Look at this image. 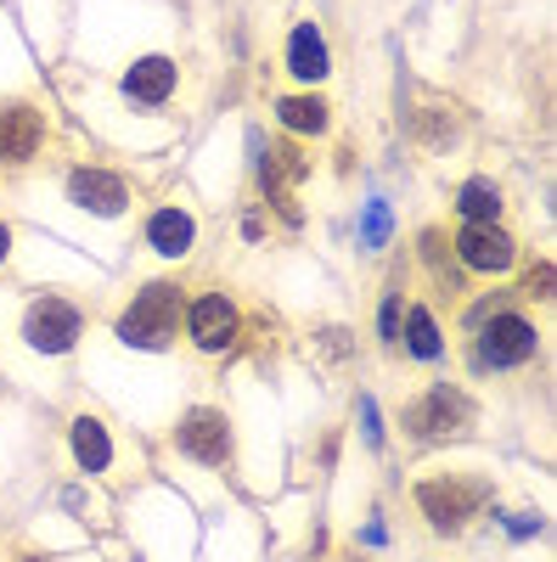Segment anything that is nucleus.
<instances>
[{
	"mask_svg": "<svg viewBox=\"0 0 557 562\" xmlns=\"http://www.w3.org/2000/svg\"><path fill=\"white\" fill-rule=\"evenodd\" d=\"M7 254H12V225L0 220V265H7Z\"/></svg>",
	"mask_w": 557,
	"mask_h": 562,
	"instance_id": "nucleus-22",
	"label": "nucleus"
},
{
	"mask_svg": "<svg viewBox=\"0 0 557 562\" xmlns=\"http://www.w3.org/2000/svg\"><path fill=\"white\" fill-rule=\"evenodd\" d=\"M276 124H282L288 135L315 140V135L333 130V113H327V102H321L315 90H288V97H276Z\"/></svg>",
	"mask_w": 557,
	"mask_h": 562,
	"instance_id": "nucleus-14",
	"label": "nucleus"
},
{
	"mask_svg": "<svg viewBox=\"0 0 557 562\" xmlns=\"http://www.w3.org/2000/svg\"><path fill=\"white\" fill-rule=\"evenodd\" d=\"M416 512H423V524L434 535H461L490 501V479L479 473H428V479H416L411 490Z\"/></svg>",
	"mask_w": 557,
	"mask_h": 562,
	"instance_id": "nucleus-2",
	"label": "nucleus"
},
{
	"mask_svg": "<svg viewBox=\"0 0 557 562\" xmlns=\"http://www.w3.org/2000/svg\"><path fill=\"white\" fill-rule=\"evenodd\" d=\"M400 344L416 366H439L445 360V333H439V315L428 304H405V321H400Z\"/></svg>",
	"mask_w": 557,
	"mask_h": 562,
	"instance_id": "nucleus-13",
	"label": "nucleus"
},
{
	"mask_svg": "<svg viewBox=\"0 0 557 562\" xmlns=\"http://www.w3.org/2000/svg\"><path fill=\"white\" fill-rule=\"evenodd\" d=\"M474 416H479V405L461 394V389L428 383L423 394H411L400 405V434L411 445H450V439H461V434L474 428Z\"/></svg>",
	"mask_w": 557,
	"mask_h": 562,
	"instance_id": "nucleus-3",
	"label": "nucleus"
},
{
	"mask_svg": "<svg viewBox=\"0 0 557 562\" xmlns=\"http://www.w3.org/2000/svg\"><path fill=\"white\" fill-rule=\"evenodd\" d=\"M400 321H405V299L400 293H383V304H378V344L383 349L400 344Z\"/></svg>",
	"mask_w": 557,
	"mask_h": 562,
	"instance_id": "nucleus-18",
	"label": "nucleus"
},
{
	"mask_svg": "<svg viewBox=\"0 0 557 562\" xmlns=\"http://www.w3.org/2000/svg\"><path fill=\"white\" fill-rule=\"evenodd\" d=\"M180 333H186V344H192L198 355H231L237 349V338H243V310H237V299L231 293H198V299H186V310H180Z\"/></svg>",
	"mask_w": 557,
	"mask_h": 562,
	"instance_id": "nucleus-6",
	"label": "nucleus"
},
{
	"mask_svg": "<svg viewBox=\"0 0 557 562\" xmlns=\"http://www.w3.org/2000/svg\"><path fill=\"white\" fill-rule=\"evenodd\" d=\"M366 243H371V248L389 243V209H383V203H371V209H366Z\"/></svg>",
	"mask_w": 557,
	"mask_h": 562,
	"instance_id": "nucleus-19",
	"label": "nucleus"
},
{
	"mask_svg": "<svg viewBox=\"0 0 557 562\" xmlns=\"http://www.w3.org/2000/svg\"><path fill=\"white\" fill-rule=\"evenodd\" d=\"M52 140V113L40 102H0V169H23Z\"/></svg>",
	"mask_w": 557,
	"mask_h": 562,
	"instance_id": "nucleus-9",
	"label": "nucleus"
},
{
	"mask_svg": "<svg viewBox=\"0 0 557 562\" xmlns=\"http://www.w3.org/2000/svg\"><path fill=\"white\" fill-rule=\"evenodd\" d=\"M142 237H147V248H153L158 259H186V254L198 248V220L186 214L180 203H164V209L147 214V231H142Z\"/></svg>",
	"mask_w": 557,
	"mask_h": 562,
	"instance_id": "nucleus-12",
	"label": "nucleus"
},
{
	"mask_svg": "<svg viewBox=\"0 0 557 562\" xmlns=\"http://www.w3.org/2000/svg\"><path fill=\"white\" fill-rule=\"evenodd\" d=\"M327 40H321V29L315 23H299L293 34H288V74L299 79V85H321L327 79Z\"/></svg>",
	"mask_w": 557,
	"mask_h": 562,
	"instance_id": "nucleus-16",
	"label": "nucleus"
},
{
	"mask_svg": "<svg viewBox=\"0 0 557 562\" xmlns=\"http://www.w3.org/2000/svg\"><path fill=\"white\" fill-rule=\"evenodd\" d=\"M180 310H186V288H180L175 276H153V281H142V293L119 310L113 338L130 344V349L164 355V349H175V338H180Z\"/></svg>",
	"mask_w": 557,
	"mask_h": 562,
	"instance_id": "nucleus-1",
	"label": "nucleus"
},
{
	"mask_svg": "<svg viewBox=\"0 0 557 562\" xmlns=\"http://www.w3.org/2000/svg\"><path fill=\"white\" fill-rule=\"evenodd\" d=\"M85 326H90V315H85L74 299L40 293V299H29V304H23L18 333H23V344H29L34 355H68V349H79Z\"/></svg>",
	"mask_w": 557,
	"mask_h": 562,
	"instance_id": "nucleus-5",
	"label": "nucleus"
},
{
	"mask_svg": "<svg viewBox=\"0 0 557 562\" xmlns=\"http://www.w3.org/2000/svg\"><path fill=\"white\" fill-rule=\"evenodd\" d=\"M175 450L198 467H225L237 439H231V416L220 405H192L180 422H175Z\"/></svg>",
	"mask_w": 557,
	"mask_h": 562,
	"instance_id": "nucleus-8",
	"label": "nucleus"
},
{
	"mask_svg": "<svg viewBox=\"0 0 557 562\" xmlns=\"http://www.w3.org/2000/svg\"><path fill=\"white\" fill-rule=\"evenodd\" d=\"M450 254H456L461 270H474V276H506V270L519 265V237L501 220H479V225H461L456 231Z\"/></svg>",
	"mask_w": 557,
	"mask_h": 562,
	"instance_id": "nucleus-7",
	"label": "nucleus"
},
{
	"mask_svg": "<svg viewBox=\"0 0 557 562\" xmlns=\"http://www.w3.org/2000/svg\"><path fill=\"white\" fill-rule=\"evenodd\" d=\"M360 434H366V445H383V422H378V405L371 400H360Z\"/></svg>",
	"mask_w": 557,
	"mask_h": 562,
	"instance_id": "nucleus-20",
	"label": "nucleus"
},
{
	"mask_svg": "<svg viewBox=\"0 0 557 562\" xmlns=\"http://www.w3.org/2000/svg\"><path fill=\"white\" fill-rule=\"evenodd\" d=\"M63 186H68V203L102 214V220H113V214H124V209L135 203V186H130L124 175L102 169V164H74V169L63 175Z\"/></svg>",
	"mask_w": 557,
	"mask_h": 562,
	"instance_id": "nucleus-10",
	"label": "nucleus"
},
{
	"mask_svg": "<svg viewBox=\"0 0 557 562\" xmlns=\"http://www.w3.org/2000/svg\"><path fill=\"white\" fill-rule=\"evenodd\" d=\"M68 450H74V461L85 467V473H108L113 467V439H108V428L90 411H79L68 422Z\"/></svg>",
	"mask_w": 557,
	"mask_h": 562,
	"instance_id": "nucleus-15",
	"label": "nucleus"
},
{
	"mask_svg": "<svg viewBox=\"0 0 557 562\" xmlns=\"http://www.w3.org/2000/svg\"><path fill=\"white\" fill-rule=\"evenodd\" d=\"M535 349H541V326L530 315H519V310H495V315H484L474 326L468 360H474V371H495V378H501V371L530 366Z\"/></svg>",
	"mask_w": 557,
	"mask_h": 562,
	"instance_id": "nucleus-4",
	"label": "nucleus"
},
{
	"mask_svg": "<svg viewBox=\"0 0 557 562\" xmlns=\"http://www.w3.org/2000/svg\"><path fill=\"white\" fill-rule=\"evenodd\" d=\"M119 90H124V102H130V108L158 113V108H169V102H175V90H180V63H175V57H164V52L135 57V63L124 68Z\"/></svg>",
	"mask_w": 557,
	"mask_h": 562,
	"instance_id": "nucleus-11",
	"label": "nucleus"
},
{
	"mask_svg": "<svg viewBox=\"0 0 557 562\" xmlns=\"http://www.w3.org/2000/svg\"><path fill=\"white\" fill-rule=\"evenodd\" d=\"M243 231H248V243H259V237H265V220H259V214H248V220H243Z\"/></svg>",
	"mask_w": 557,
	"mask_h": 562,
	"instance_id": "nucleus-21",
	"label": "nucleus"
},
{
	"mask_svg": "<svg viewBox=\"0 0 557 562\" xmlns=\"http://www.w3.org/2000/svg\"><path fill=\"white\" fill-rule=\"evenodd\" d=\"M501 209H506V198H501V186H495V180H484V175L461 180V192H456V214H461V225L501 220Z\"/></svg>",
	"mask_w": 557,
	"mask_h": 562,
	"instance_id": "nucleus-17",
	"label": "nucleus"
}]
</instances>
